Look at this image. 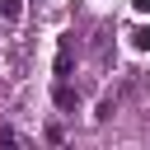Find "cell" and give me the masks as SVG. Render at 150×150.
I'll return each mask as SVG.
<instances>
[{"mask_svg": "<svg viewBox=\"0 0 150 150\" xmlns=\"http://www.w3.org/2000/svg\"><path fill=\"white\" fill-rule=\"evenodd\" d=\"M70 75V38H61V47H56V80H66Z\"/></svg>", "mask_w": 150, "mask_h": 150, "instance_id": "1", "label": "cell"}, {"mask_svg": "<svg viewBox=\"0 0 150 150\" xmlns=\"http://www.w3.org/2000/svg\"><path fill=\"white\" fill-rule=\"evenodd\" d=\"M127 38H131V52H150V28H145V23H141V28H131Z\"/></svg>", "mask_w": 150, "mask_h": 150, "instance_id": "2", "label": "cell"}, {"mask_svg": "<svg viewBox=\"0 0 150 150\" xmlns=\"http://www.w3.org/2000/svg\"><path fill=\"white\" fill-rule=\"evenodd\" d=\"M56 103H61V108H75V89H70L66 80H56Z\"/></svg>", "mask_w": 150, "mask_h": 150, "instance_id": "3", "label": "cell"}, {"mask_svg": "<svg viewBox=\"0 0 150 150\" xmlns=\"http://www.w3.org/2000/svg\"><path fill=\"white\" fill-rule=\"evenodd\" d=\"M19 14H23V5H19V0H0V19H9V23H14Z\"/></svg>", "mask_w": 150, "mask_h": 150, "instance_id": "4", "label": "cell"}, {"mask_svg": "<svg viewBox=\"0 0 150 150\" xmlns=\"http://www.w3.org/2000/svg\"><path fill=\"white\" fill-rule=\"evenodd\" d=\"M131 9H136V14H145V9H150V0H131Z\"/></svg>", "mask_w": 150, "mask_h": 150, "instance_id": "5", "label": "cell"}]
</instances>
